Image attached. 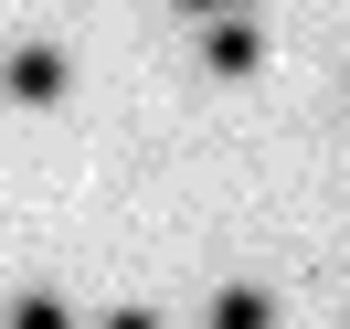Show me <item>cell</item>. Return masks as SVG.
<instances>
[{
	"label": "cell",
	"instance_id": "6da1fadb",
	"mask_svg": "<svg viewBox=\"0 0 350 329\" xmlns=\"http://www.w3.org/2000/svg\"><path fill=\"white\" fill-rule=\"evenodd\" d=\"M0 85H11V107H64L75 75H64V53H53V43H22L11 64H0Z\"/></svg>",
	"mask_w": 350,
	"mask_h": 329
},
{
	"label": "cell",
	"instance_id": "7a4b0ae2",
	"mask_svg": "<svg viewBox=\"0 0 350 329\" xmlns=\"http://www.w3.org/2000/svg\"><path fill=\"white\" fill-rule=\"evenodd\" d=\"M202 64L244 85V75L265 64V32H255V11H213V32H202Z\"/></svg>",
	"mask_w": 350,
	"mask_h": 329
},
{
	"label": "cell",
	"instance_id": "3957f363",
	"mask_svg": "<svg viewBox=\"0 0 350 329\" xmlns=\"http://www.w3.org/2000/svg\"><path fill=\"white\" fill-rule=\"evenodd\" d=\"M180 11H255V0H180Z\"/></svg>",
	"mask_w": 350,
	"mask_h": 329
}]
</instances>
